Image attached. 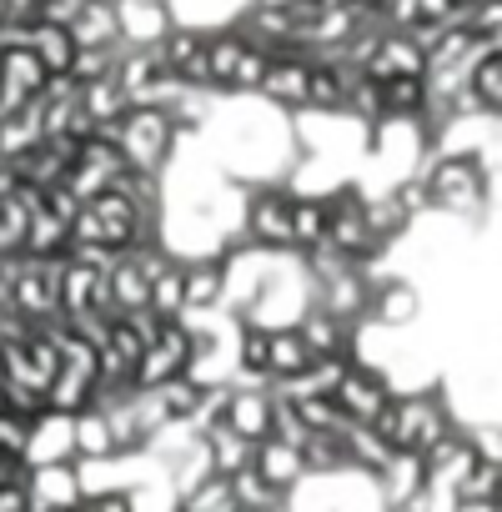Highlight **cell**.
<instances>
[{"instance_id": "1", "label": "cell", "mask_w": 502, "mask_h": 512, "mask_svg": "<svg viewBox=\"0 0 502 512\" xmlns=\"http://www.w3.org/2000/svg\"><path fill=\"white\" fill-rule=\"evenodd\" d=\"M111 141L121 146L131 171H156L161 176L171 151H176V141H181V131H176V121L161 106H126L116 116V126H111Z\"/></svg>"}, {"instance_id": "2", "label": "cell", "mask_w": 502, "mask_h": 512, "mask_svg": "<svg viewBox=\"0 0 502 512\" xmlns=\"http://www.w3.org/2000/svg\"><path fill=\"white\" fill-rule=\"evenodd\" d=\"M367 427H377L397 452H427V447L452 427V417H447V407H442L437 397H427V392H422V397H397V392H392V402H387Z\"/></svg>"}, {"instance_id": "3", "label": "cell", "mask_w": 502, "mask_h": 512, "mask_svg": "<svg viewBox=\"0 0 502 512\" xmlns=\"http://www.w3.org/2000/svg\"><path fill=\"white\" fill-rule=\"evenodd\" d=\"M6 277H11V307H16L26 322H51V317H61V256L16 251L11 262H6Z\"/></svg>"}, {"instance_id": "4", "label": "cell", "mask_w": 502, "mask_h": 512, "mask_svg": "<svg viewBox=\"0 0 502 512\" xmlns=\"http://www.w3.org/2000/svg\"><path fill=\"white\" fill-rule=\"evenodd\" d=\"M422 186H427V201H432L437 211H452V216H472V211L487 206V176H482V161H477L472 151L442 156V161L422 176Z\"/></svg>"}, {"instance_id": "5", "label": "cell", "mask_w": 502, "mask_h": 512, "mask_svg": "<svg viewBox=\"0 0 502 512\" xmlns=\"http://www.w3.org/2000/svg\"><path fill=\"white\" fill-rule=\"evenodd\" d=\"M191 342H196V337H191V322H186V317H161L156 337L141 347V357H136V367H131V387L151 392V387L181 377V372L191 367Z\"/></svg>"}, {"instance_id": "6", "label": "cell", "mask_w": 502, "mask_h": 512, "mask_svg": "<svg viewBox=\"0 0 502 512\" xmlns=\"http://www.w3.org/2000/svg\"><path fill=\"white\" fill-rule=\"evenodd\" d=\"M322 201H327V236H322L327 246H337L342 256H352L357 267L387 251V246L372 236V226H367V201H362V191L342 186V191H332V196H322Z\"/></svg>"}, {"instance_id": "7", "label": "cell", "mask_w": 502, "mask_h": 512, "mask_svg": "<svg viewBox=\"0 0 502 512\" xmlns=\"http://www.w3.org/2000/svg\"><path fill=\"white\" fill-rule=\"evenodd\" d=\"M121 171H126V156H121V146L111 141V131H91V136H81L76 161H71V171H66L61 186H66L76 201H91V196L111 191Z\"/></svg>"}, {"instance_id": "8", "label": "cell", "mask_w": 502, "mask_h": 512, "mask_svg": "<svg viewBox=\"0 0 502 512\" xmlns=\"http://www.w3.org/2000/svg\"><path fill=\"white\" fill-rule=\"evenodd\" d=\"M292 196L297 191H287V186H262V191L246 196L241 231L251 236V246H262V251H292Z\"/></svg>"}, {"instance_id": "9", "label": "cell", "mask_w": 502, "mask_h": 512, "mask_svg": "<svg viewBox=\"0 0 502 512\" xmlns=\"http://www.w3.org/2000/svg\"><path fill=\"white\" fill-rule=\"evenodd\" d=\"M307 81H312V56L302 51H272L267 71L257 81V96H267L282 111H307Z\"/></svg>"}, {"instance_id": "10", "label": "cell", "mask_w": 502, "mask_h": 512, "mask_svg": "<svg viewBox=\"0 0 502 512\" xmlns=\"http://www.w3.org/2000/svg\"><path fill=\"white\" fill-rule=\"evenodd\" d=\"M332 402L342 407L347 422H372V417L392 402V382H387V372L352 362V367L342 372V382L332 387Z\"/></svg>"}, {"instance_id": "11", "label": "cell", "mask_w": 502, "mask_h": 512, "mask_svg": "<svg viewBox=\"0 0 502 512\" xmlns=\"http://www.w3.org/2000/svg\"><path fill=\"white\" fill-rule=\"evenodd\" d=\"M46 66L26 51V46H11V51H0V111H21L31 101H41L46 91Z\"/></svg>"}, {"instance_id": "12", "label": "cell", "mask_w": 502, "mask_h": 512, "mask_svg": "<svg viewBox=\"0 0 502 512\" xmlns=\"http://www.w3.org/2000/svg\"><path fill=\"white\" fill-rule=\"evenodd\" d=\"M226 256L221 251H201V256H186L181 262V297H186V312H211L221 307L226 297ZM181 312V317H186Z\"/></svg>"}, {"instance_id": "13", "label": "cell", "mask_w": 502, "mask_h": 512, "mask_svg": "<svg viewBox=\"0 0 502 512\" xmlns=\"http://www.w3.org/2000/svg\"><path fill=\"white\" fill-rule=\"evenodd\" d=\"M221 422H226L231 432H241L246 442L272 437V387H246V382H236V387L226 392Z\"/></svg>"}, {"instance_id": "14", "label": "cell", "mask_w": 502, "mask_h": 512, "mask_svg": "<svg viewBox=\"0 0 502 512\" xmlns=\"http://www.w3.org/2000/svg\"><path fill=\"white\" fill-rule=\"evenodd\" d=\"M357 71H367L372 81L422 76V71H427V56H422V46H417L407 31H382V36H377V46H372V56H367Z\"/></svg>"}, {"instance_id": "15", "label": "cell", "mask_w": 502, "mask_h": 512, "mask_svg": "<svg viewBox=\"0 0 502 512\" xmlns=\"http://www.w3.org/2000/svg\"><path fill=\"white\" fill-rule=\"evenodd\" d=\"M121 46H156L176 21H171V0H111Z\"/></svg>"}, {"instance_id": "16", "label": "cell", "mask_w": 502, "mask_h": 512, "mask_svg": "<svg viewBox=\"0 0 502 512\" xmlns=\"http://www.w3.org/2000/svg\"><path fill=\"white\" fill-rule=\"evenodd\" d=\"M76 447H71V412H51L41 407L31 417V442H26V467H41V462H71Z\"/></svg>"}, {"instance_id": "17", "label": "cell", "mask_w": 502, "mask_h": 512, "mask_svg": "<svg viewBox=\"0 0 502 512\" xmlns=\"http://www.w3.org/2000/svg\"><path fill=\"white\" fill-rule=\"evenodd\" d=\"M251 467H257L277 492H292V487L307 477V467H302V447H297V442H282V437H262L257 447H251Z\"/></svg>"}, {"instance_id": "18", "label": "cell", "mask_w": 502, "mask_h": 512, "mask_svg": "<svg viewBox=\"0 0 502 512\" xmlns=\"http://www.w3.org/2000/svg\"><path fill=\"white\" fill-rule=\"evenodd\" d=\"M26 51L46 66V76H66L71 61H76V41H71V26H56V21H41L31 16V31H26Z\"/></svg>"}, {"instance_id": "19", "label": "cell", "mask_w": 502, "mask_h": 512, "mask_svg": "<svg viewBox=\"0 0 502 512\" xmlns=\"http://www.w3.org/2000/svg\"><path fill=\"white\" fill-rule=\"evenodd\" d=\"M377 487H382V502L397 512L407 497H417L427 487V467H422V452H392L377 472Z\"/></svg>"}, {"instance_id": "20", "label": "cell", "mask_w": 502, "mask_h": 512, "mask_svg": "<svg viewBox=\"0 0 502 512\" xmlns=\"http://www.w3.org/2000/svg\"><path fill=\"white\" fill-rule=\"evenodd\" d=\"M312 347H307V337L297 332V322L292 327H272L267 332V377L272 382H287V377H297V372H307L312 367Z\"/></svg>"}, {"instance_id": "21", "label": "cell", "mask_w": 502, "mask_h": 512, "mask_svg": "<svg viewBox=\"0 0 502 512\" xmlns=\"http://www.w3.org/2000/svg\"><path fill=\"white\" fill-rule=\"evenodd\" d=\"M26 492H31V502H41V507H71V502H81V482H76V462H41V467H31V482H26Z\"/></svg>"}, {"instance_id": "22", "label": "cell", "mask_w": 502, "mask_h": 512, "mask_svg": "<svg viewBox=\"0 0 502 512\" xmlns=\"http://www.w3.org/2000/svg\"><path fill=\"white\" fill-rule=\"evenodd\" d=\"M71 41L76 51H101V46H121V26H116V6L111 0H86L71 21Z\"/></svg>"}, {"instance_id": "23", "label": "cell", "mask_w": 502, "mask_h": 512, "mask_svg": "<svg viewBox=\"0 0 502 512\" xmlns=\"http://www.w3.org/2000/svg\"><path fill=\"white\" fill-rule=\"evenodd\" d=\"M71 447L76 457H116V437H111V422L96 402H86L81 412H71Z\"/></svg>"}, {"instance_id": "24", "label": "cell", "mask_w": 502, "mask_h": 512, "mask_svg": "<svg viewBox=\"0 0 502 512\" xmlns=\"http://www.w3.org/2000/svg\"><path fill=\"white\" fill-rule=\"evenodd\" d=\"M201 442H206L211 472H221V477H231L236 467H246V462H251V447H257V442H246L241 432H231L226 422H211V427H201Z\"/></svg>"}, {"instance_id": "25", "label": "cell", "mask_w": 502, "mask_h": 512, "mask_svg": "<svg viewBox=\"0 0 502 512\" xmlns=\"http://www.w3.org/2000/svg\"><path fill=\"white\" fill-rule=\"evenodd\" d=\"M302 467H307V477L352 472V467H347V442H342V432H307V442H302Z\"/></svg>"}, {"instance_id": "26", "label": "cell", "mask_w": 502, "mask_h": 512, "mask_svg": "<svg viewBox=\"0 0 502 512\" xmlns=\"http://www.w3.org/2000/svg\"><path fill=\"white\" fill-rule=\"evenodd\" d=\"M327 236V201L322 196H292V251L302 256L307 246H317Z\"/></svg>"}, {"instance_id": "27", "label": "cell", "mask_w": 502, "mask_h": 512, "mask_svg": "<svg viewBox=\"0 0 502 512\" xmlns=\"http://www.w3.org/2000/svg\"><path fill=\"white\" fill-rule=\"evenodd\" d=\"M382 111L422 121V111H427V76H392V81H382Z\"/></svg>"}, {"instance_id": "28", "label": "cell", "mask_w": 502, "mask_h": 512, "mask_svg": "<svg viewBox=\"0 0 502 512\" xmlns=\"http://www.w3.org/2000/svg\"><path fill=\"white\" fill-rule=\"evenodd\" d=\"M226 487H231V502H236L241 512H257V507H267V502H282V497H287V492H277V487H272L257 467H251V462H246V467H236V472L226 477Z\"/></svg>"}, {"instance_id": "29", "label": "cell", "mask_w": 502, "mask_h": 512, "mask_svg": "<svg viewBox=\"0 0 502 512\" xmlns=\"http://www.w3.org/2000/svg\"><path fill=\"white\" fill-rule=\"evenodd\" d=\"M176 512H241L236 502H231V487H226V477L221 472H211L206 482H196L181 502H176Z\"/></svg>"}, {"instance_id": "30", "label": "cell", "mask_w": 502, "mask_h": 512, "mask_svg": "<svg viewBox=\"0 0 502 512\" xmlns=\"http://www.w3.org/2000/svg\"><path fill=\"white\" fill-rule=\"evenodd\" d=\"M457 497H502V457H477L462 472Z\"/></svg>"}, {"instance_id": "31", "label": "cell", "mask_w": 502, "mask_h": 512, "mask_svg": "<svg viewBox=\"0 0 502 512\" xmlns=\"http://www.w3.org/2000/svg\"><path fill=\"white\" fill-rule=\"evenodd\" d=\"M26 442H31V417L0 407V457H21L26 462Z\"/></svg>"}, {"instance_id": "32", "label": "cell", "mask_w": 502, "mask_h": 512, "mask_svg": "<svg viewBox=\"0 0 502 512\" xmlns=\"http://www.w3.org/2000/svg\"><path fill=\"white\" fill-rule=\"evenodd\" d=\"M81 6H86V0H41L36 16H41V21H56V26H71Z\"/></svg>"}, {"instance_id": "33", "label": "cell", "mask_w": 502, "mask_h": 512, "mask_svg": "<svg viewBox=\"0 0 502 512\" xmlns=\"http://www.w3.org/2000/svg\"><path fill=\"white\" fill-rule=\"evenodd\" d=\"M0 512H31L26 482H0Z\"/></svg>"}, {"instance_id": "34", "label": "cell", "mask_w": 502, "mask_h": 512, "mask_svg": "<svg viewBox=\"0 0 502 512\" xmlns=\"http://www.w3.org/2000/svg\"><path fill=\"white\" fill-rule=\"evenodd\" d=\"M452 512H502V497H457Z\"/></svg>"}, {"instance_id": "35", "label": "cell", "mask_w": 502, "mask_h": 512, "mask_svg": "<svg viewBox=\"0 0 502 512\" xmlns=\"http://www.w3.org/2000/svg\"><path fill=\"white\" fill-rule=\"evenodd\" d=\"M0 6H6V16H36L41 0H0Z\"/></svg>"}, {"instance_id": "36", "label": "cell", "mask_w": 502, "mask_h": 512, "mask_svg": "<svg viewBox=\"0 0 502 512\" xmlns=\"http://www.w3.org/2000/svg\"><path fill=\"white\" fill-rule=\"evenodd\" d=\"M61 512H91V502L81 497V502H71V507H61Z\"/></svg>"}, {"instance_id": "37", "label": "cell", "mask_w": 502, "mask_h": 512, "mask_svg": "<svg viewBox=\"0 0 502 512\" xmlns=\"http://www.w3.org/2000/svg\"><path fill=\"white\" fill-rule=\"evenodd\" d=\"M452 6H457V11H467V6H477V0H452Z\"/></svg>"}, {"instance_id": "38", "label": "cell", "mask_w": 502, "mask_h": 512, "mask_svg": "<svg viewBox=\"0 0 502 512\" xmlns=\"http://www.w3.org/2000/svg\"><path fill=\"white\" fill-rule=\"evenodd\" d=\"M31 512H56V507H41V502H31Z\"/></svg>"}]
</instances>
